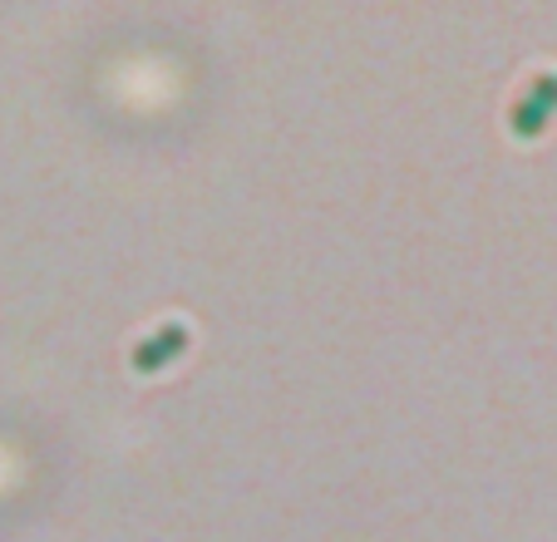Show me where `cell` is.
I'll return each mask as SVG.
<instances>
[{
    "label": "cell",
    "mask_w": 557,
    "mask_h": 542,
    "mask_svg": "<svg viewBox=\"0 0 557 542\" xmlns=\"http://www.w3.org/2000/svg\"><path fill=\"white\" fill-rule=\"evenodd\" d=\"M183 345H188V331H183V325H169V331H158L153 341L138 345V350H134V366L138 370H158L173 350H183Z\"/></svg>",
    "instance_id": "1"
},
{
    "label": "cell",
    "mask_w": 557,
    "mask_h": 542,
    "mask_svg": "<svg viewBox=\"0 0 557 542\" xmlns=\"http://www.w3.org/2000/svg\"><path fill=\"white\" fill-rule=\"evenodd\" d=\"M543 124H547V109L537 104V99H523V104H513V128H518V134H537Z\"/></svg>",
    "instance_id": "2"
},
{
    "label": "cell",
    "mask_w": 557,
    "mask_h": 542,
    "mask_svg": "<svg viewBox=\"0 0 557 542\" xmlns=\"http://www.w3.org/2000/svg\"><path fill=\"white\" fill-rule=\"evenodd\" d=\"M528 99H537L543 109H553L557 104V74H537V84H533V95Z\"/></svg>",
    "instance_id": "3"
}]
</instances>
